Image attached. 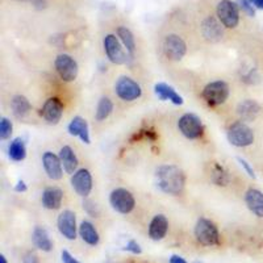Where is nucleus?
Masks as SVG:
<instances>
[{
  "instance_id": "obj_1",
  "label": "nucleus",
  "mask_w": 263,
  "mask_h": 263,
  "mask_svg": "<svg viewBox=\"0 0 263 263\" xmlns=\"http://www.w3.org/2000/svg\"><path fill=\"white\" fill-rule=\"evenodd\" d=\"M157 183L161 191L168 195H179L185 184V175L175 164H162L157 168Z\"/></svg>"
},
{
  "instance_id": "obj_2",
  "label": "nucleus",
  "mask_w": 263,
  "mask_h": 263,
  "mask_svg": "<svg viewBox=\"0 0 263 263\" xmlns=\"http://www.w3.org/2000/svg\"><path fill=\"white\" fill-rule=\"evenodd\" d=\"M195 237L201 245L215 246L220 243V234L215 224L208 218H199L195 225Z\"/></svg>"
},
{
  "instance_id": "obj_3",
  "label": "nucleus",
  "mask_w": 263,
  "mask_h": 263,
  "mask_svg": "<svg viewBox=\"0 0 263 263\" xmlns=\"http://www.w3.org/2000/svg\"><path fill=\"white\" fill-rule=\"evenodd\" d=\"M228 140L233 146L246 147L254 142V133L243 121H237L232 124L228 130Z\"/></svg>"
},
{
  "instance_id": "obj_4",
  "label": "nucleus",
  "mask_w": 263,
  "mask_h": 263,
  "mask_svg": "<svg viewBox=\"0 0 263 263\" xmlns=\"http://www.w3.org/2000/svg\"><path fill=\"white\" fill-rule=\"evenodd\" d=\"M201 96L211 105L224 104L229 98V86L224 81L211 82L204 87Z\"/></svg>"
},
{
  "instance_id": "obj_5",
  "label": "nucleus",
  "mask_w": 263,
  "mask_h": 263,
  "mask_svg": "<svg viewBox=\"0 0 263 263\" xmlns=\"http://www.w3.org/2000/svg\"><path fill=\"white\" fill-rule=\"evenodd\" d=\"M217 17L225 28L233 29L239 23V12L237 3L232 0H221L217 4Z\"/></svg>"
},
{
  "instance_id": "obj_6",
  "label": "nucleus",
  "mask_w": 263,
  "mask_h": 263,
  "mask_svg": "<svg viewBox=\"0 0 263 263\" xmlns=\"http://www.w3.org/2000/svg\"><path fill=\"white\" fill-rule=\"evenodd\" d=\"M109 203H111L112 208L117 211L119 213L123 215H128L132 211L135 210L136 200L133 195L125 189H116L111 192L109 196Z\"/></svg>"
},
{
  "instance_id": "obj_7",
  "label": "nucleus",
  "mask_w": 263,
  "mask_h": 263,
  "mask_svg": "<svg viewBox=\"0 0 263 263\" xmlns=\"http://www.w3.org/2000/svg\"><path fill=\"white\" fill-rule=\"evenodd\" d=\"M178 128L182 132V135L184 137L190 138V140H195L199 138L203 135L204 126L201 120L194 114H185L178 121Z\"/></svg>"
},
{
  "instance_id": "obj_8",
  "label": "nucleus",
  "mask_w": 263,
  "mask_h": 263,
  "mask_svg": "<svg viewBox=\"0 0 263 263\" xmlns=\"http://www.w3.org/2000/svg\"><path fill=\"white\" fill-rule=\"evenodd\" d=\"M55 70L65 82H74L78 77V63L69 54H60L55 58Z\"/></svg>"
},
{
  "instance_id": "obj_9",
  "label": "nucleus",
  "mask_w": 263,
  "mask_h": 263,
  "mask_svg": "<svg viewBox=\"0 0 263 263\" xmlns=\"http://www.w3.org/2000/svg\"><path fill=\"white\" fill-rule=\"evenodd\" d=\"M115 91H116L117 96L124 102H133V100L140 98L141 93H142L140 84L129 77L119 78V81L116 82V86H115Z\"/></svg>"
},
{
  "instance_id": "obj_10",
  "label": "nucleus",
  "mask_w": 263,
  "mask_h": 263,
  "mask_svg": "<svg viewBox=\"0 0 263 263\" xmlns=\"http://www.w3.org/2000/svg\"><path fill=\"white\" fill-rule=\"evenodd\" d=\"M187 51V45L178 34H168L163 41V53L171 61H180Z\"/></svg>"
},
{
  "instance_id": "obj_11",
  "label": "nucleus",
  "mask_w": 263,
  "mask_h": 263,
  "mask_svg": "<svg viewBox=\"0 0 263 263\" xmlns=\"http://www.w3.org/2000/svg\"><path fill=\"white\" fill-rule=\"evenodd\" d=\"M104 50L108 60L115 65H123L126 62V54L121 48V44L115 34H108L104 39Z\"/></svg>"
},
{
  "instance_id": "obj_12",
  "label": "nucleus",
  "mask_w": 263,
  "mask_h": 263,
  "mask_svg": "<svg viewBox=\"0 0 263 263\" xmlns=\"http://www.w3.org/2000/svg\"><path fill=\"white\" fill-rule=\"evenodd\" d=\"M71 185L79 196H88L92 190V177L87 168L75 171L71 177Z\"/></svg>"
},
{
  "instance_id": "obj_13",
  "label": "nucleus",
  "mask_w": 263,
  "mask_h": 263,
  "mask_svg": "<svg viewBox=\"0 0 263 263\" xmlns=\"http://www.w3.org/2000/svg\"><path fill=\"white\" fill-rule=\"evenodd\" d=\"M58 230L65 238L75 239L77 238V218L75 213L71 211H63L57 220Z\"/></svg>"
},
{
  "instance_id": "obj_14",
  "label": "nucleus",
  "mask_w": 263,
  "mask_h": 263,
  "mask_svg": "<svg viewBox=\"0 0 263 263\" xmlns=\"http://www.w3.org/2000/svg\"><path fill=\"white\" fill-rule=\"evenodd\" d=\"M42 163H44V168L45 173L48 174V177L53 180H60L62 178V162H61L60 157H57L54 153L46 152L42 156Z\"/></svg>"
},
{
  "instance_id": "obj_15",
  "label": "nucleus",
  "mask_w": 263,
  "mask_h": 263,
  "mask_svg": "<svg viewBox=\"0 0 263 263\" xmlns=\"http://www.w3.org/2000/svg\"><path fill=\"white\" fill-rule=\"evenodd\" d=\"M42 117L50 124H57L61 120L63 114V104L60 99L50 98L48 99L42 107Z\"/></svg>"
},
{
  "instance_id": "obj_16",
  "label": "nucleus",
  "mask_w": 263,
  "mask_h": 263,
  "mask_svg": "<svg viewBox=\"0 0 263 263\" xmlns=\"http://www.w3.org/2000/svg\"><path fill=\"white\" fill-rule=\"evenodd\" d=\"M168 230V221L166 216L157 215L153 217L152 222L149 225V237L154 241H159V239L164 238L167 234Z\"/></svg>"
},
{
  "instance_id": "obj_17",
  "label": "nucleus",
  "mask_w": 263,
  "mask_h": 263,
  "mask_svg": "<svg viewBox=\"0 0 263 263\" xmlns=\"http://www.w3.org/2000/svg\"><path fill=\"white\" fill-rule=\"evenodd\" d=\"M63 192L57 187H49L42 192V205L46 210H58L62 204Z\"/></svg>"
},
{
  "instance_id": "obj_18",
  "label": "nucleus",
  "mask_w": 263,
  "mask_h": 263,
  "mask_svg": "<svg viewBox=\"0 0 263 263\" xmlns=\"http://www.w3.org/2000/svg\"><path fill=\"white\" fill-rule=\"evenodd\" d=\"M245 201L249 210L258 217H263V192L250 189L245 195Z\"/></svg>"
},
{
  "instance_id": "obj_19",
  "label": "nucleus",
  "mask_w": 263,
  "mask_h": 263,
  "mask_svg": "<svg viewBox=\"0 0 263 263\" xmlns=\"http://www.w3.org/2000/svg\"><path fill=\"white\" fill-rule=\"evenodd\" d=\"M259 111V104L255 100H250V99L241 102L237 107V114H238L242 121H253V120H255Z\"/></svg>"
},
{
  "instance_id": "obj_20",
  "label": "nucleus",
  "mask_w": 263,
  "mask_h": 263,
  "mask_svg": "<svg viewBox=\"0 0 263 263\" xmlns=\"http://www.w3.org/2000/svg\"><path fill=\"white\" fill-rule=\"evenodd\" d=\"M69 132L71 136H77L81 138L84 144H90V132H88V124L81 116H77L71 120L69 125Z\"/></svg>"
},
{
  "instance_id": "obj_21",
  "label": "nucleus",
  "mask_w": 263,
  "mask_h": 263,
  "mask_svg": "<svg viewBox=\"0 0 263 263\" xmlns=\"http://www.w3.org/2000/svg\"><path fill=\"white\" fill-rule=\"evenodd\" d=\"M60 159L62 162L63 170L67 174H74L78 167V158L75 156L74 150L70 146H63L60 152Z\"/></svg>"
},
{
  "instance_id": "obj_22",
  "label": "nucleus",
  "mask_w": 263,
  "mask_h": 263,
  "mask_svg": "<svg viewBox=\"0 0 263 263\" xmlns=\"http://www.w3.org/2000/svg\"><path fill=\"white\" fill-rule=\"evenodd\" d=\"M201 29H203V36L210 41H218L222 36L221 27L215 17H206L203 21Z\"/></svg>"
},
{
  "instance_id": "obj_23",
  "label": "nucleus",
  "mask_w": 263,
  "mask_h": 263,
  "mask_svg": "<svg viewBox=\"0 0 263 263\" xmlns=\"http://www.w3.org/2000/svg\"><path fill=\"white\" fill-rule=\"evenodd\" d=\"M32 241L33 245L42 251H50L51 249H53V242H51V239L49 238L48 232L41 227L34 228L32 234Z\"/></svg>"
},
{
  "instance_id": "obj_24",
  "label": "nucleus",
  "mask_w": 263,
  "mask_h": 263,
  "mask_svg": "<svg viewBox=\"0 0 263 263\" xmlns=\"http://www.w3.org/2000/svg\"><path fill=\"white\" fill-rule=\"evenodd\" d=\"M154 90H156L157 96H158L161 100H170V102H173L174 104L177 105L183 104L182 96H180L179 93H177V91L174 90L173 87L167 86V84L164 83H158L156 84Z\"/></svg>"
},
{
  "instance_id": "obj_25",
  "label": "nucleus",
  "mask_w": 263,
  "mask_h": 263,
  "mask_svg": "<svg viewBox=\"0 0 263 263\" xmlns=\"http://www.w3.org/2000/svg\"><path fill=\"white\" fill-rule=\"evenodd\" d=\"M11 108H12V112L16 117H24L29 114L32 105L25 96L16 95L11 100Z\"/></svg>"
},
{
  "instance_id": "obj_26",
  "label": "nucleus",
  "mask_w": 263,
  "mask_h": 263,
  "mask_svg": "<svg viewBox=\"0 0 263 263\" xmlns=\"http://www.w3.org/2000/svg\"><path fill=\"white\" fill-rule=\"evenodd\" d=\"M79 234L84 242L91 246H95L99 243V233L90 221H83L79 227Z\"/></svg>"
},
{
  "instance_id": "obj_27",
  "label": "nucleus",
  "mask_w": 263,
  "mask_h": 263,
  "mask_svg": "<svg viewBox=\"0 0 263 263\" xmlns=\"http://www.w3.org/2000/svg\"><path fill=\"white\" fill-rule=\"evenodd\" d=\"M8 154L11 159L16 162H20L27 157V147H25L24 141L21 140L20 137L15 138V140L9 144L8 147Z\"/></svg>"
},
{
  "instance_id": "obj_28",
  "label": "nucleus",
  "mask_w": 263,
  "mask_h": 263,
  "mask_svg": "<svg viewBox=\"0 0 263 263\" xmlns=\"http://www.w3.org/2000/svg\"><path fill=\"white\" fill-rule=\"evenodd\" d=\"M117 36H119L120 41L123 42V45L125 46L126 51L129 54H135L136 41L135 37H133V33L126 27H119L117 28Z\"/></svg>"
},
{
  "instance_id": "obj_29",
  "label": "nucleus",
  "mask_w": 263,
  "mask_h": 263,
  "mask_svg": "<svg viewBox=\"0 0 263 263\" xmlns=\"http://www.w3.org/2000/svg\"><path fill=\"white\" fill-rule=\"evenodd\" d=\"M114 111V103L109 98H102L100 102H99L98 108H96V115L95 119L98 121H103V120L107 119L109 115Z\"/></svg>"
},
{
  "instance_id": "obj_30",
  "label": "nucleus",
  "mask_w": 263,
  "mask_h": 263,
  "mask_svg": "<svg viewBox=\"0 0 263 263\" xmlns=\"http://www.w3.org/2000/svg\"><path fill=\"white\" fill-rule=\"evenodd\" d=\"M212 180L217 185H227L228 183H229V177H228L227 171H225L221 166L215 164L212 171Z\"/></svg>"
},
{
  "instance_id": "obj_31",
  "label": "nucleus",
  "mask_w": 263,
  "mask_h": 263,
  "mask_svg": "<svg viewBox=\"0 0 263 263\" xmlns=\"http://www.w3.org/2000/svg\"><path fill=\"white\" fill-rule=\"evenodd\" d=\"M12 129V123L7 117H2V120H0V138L2 140H7V138L11 137Z\"/></svg>"
},
{
  "instance_id": "obj_32",
  "label": "nucleus",
  "mask_w": 263,
  "mask_h": 263,
  "mask_svg": "<svg viewBox=\"0 0 263 263\" xmlns=\"http://www.w3.org/2000/svg\"><path fill=\"white\" fill-rule=\"evenodd\" d=\"M237 6L242 9L243 12L248 13L249 16H254L255 11L253 8V4H251L250 0H237Z\"/></svg>"
},
{
  "instance_id": "obj_33",
  "label": "nucleus",
  "mask_w": 263,
  "mask_h": 263,
  "mask_svg": "<svg viewBox=\"0 0 263 263\" xmlns=\"http://www.w3.org/2000/svg\"><path fill=\"white\" fill-rule=\"evenodd\" d=\"M125 250L126 251H130V253H133V254H141V251H142V249H141V246L138 245L136 241H129L128 243H126L125 246Z\"/></svg>"
},
{
  "instance_id": "obj_34",
  "label": "nucleus",
  "mask_w": 263,
  "mask_h": 263,
  "mask_svg": "<svg viewBox=\"0 0 263 263\" xmlns=\"http://www.w3.org/2000/svg\"><path fill=\"white\" fill-rule=\"evenodd\" d=\"M23 263H40V260L36 253L28 251L27 254L24 255V258H23Z\"/></svg>"
},
{
  "instance_id": "obj_35",
  "label": "nucleus",
  "mask_w": 263,
  "mask_h": 263,
  "mask_svg": "<svg viewBox=\"0 0 263 263\" xmlns=\"http://www.w3.org/2000/svg\"><path fill=\"white\" fill-rule=\"evenodd\" d=\"M238 159V162H239V164H241V166H242L243 168H245V171L246 173H248V175L249 177H251V178H255V174H254V170H253V168H251V166L250 164L248 163V162L245 161V159H242V158H237Z\"/></svg>"
},
{
  "instance_id": "obj_36",
  "label": "nucleus",
  "mask_w": 263,
  "mask_h": 263,
  "mask_svg": "<svg viewBox=\"0 0 263 263\" xmlns=\"http://www.w3.org/2000/svg\"><path fill=\"white\" fill-rule=\"evenodd\" d=\"M62 260H63V263H81L75 259V258L70 254L69 251H66V250L62 251Z\"/></svg>"
},
{
  "instance_id": "obj_37",
  "label": "nucleus",
  "mask_w": 263,
  "mask_h": 263,
  "mask_svg": "<svg viewBox=\"0 0 263 263\" xmlns=\"http://www.w3.org/2000/svg\"><path fill=\"white\" fill-rule=\"evenodd\" d=\"M15 190L16 191H18V192H24V191H27V185H25V183L23 182V180H18L17 182V185H16L15 187Z\"/></svg>"
},
{
  "instance_id": "obj_38",
  "label": "nucleus",
  "mask_w": 263,
  "mask_h": 263,
  "mask_svg": "<svg viewBox=\"0 0 263 263\" xmlns=\"http://www.w3.org/2000/svg\"><path fill=\"white\" fill-rule=\"evenodd\" d=\"M170 263H187V262H185L182 257H179V255H171Z\"/></svg>"
},
{
  "instance_id": "obj_39",
  "label": "nucleus",
  "mask_w": 263,
  "mask_h": 263,
  "mask_svg": "<svg viewBox=\"0 0 263 263\" xmlns=\"http://www.w3.org/2000/svg\"><path fill=\"white\" fill-rule=\"evenodd\" d=\"M250 2H251V4L257 7V8L263 9V0H250Z\"/></svg>"
},
{
  "instance_id": "obj_40",
  "label": "nucleus",
  "mask_w": 263,
  "mask_h": 263,
  "mask_svg": "<svg viewBox=\"0 0 263 263\" xmlns=\"http://www.w3.org/2000/svg\"><path fill=\"white\" fill-rule=\"evenodd\" d=\"M0 263H7V259H6V257H4L3 254L0 255Z\"/></svg>"
},
{
  "instance_id": "obj_41",
  "label": "nucleus",
  "mask_w": 263,
  "mask_h": 263,
  "mask_svg": "<svg viewBox=\"0 0 263 263\" xmlns=\"http://www.w3.org/2000/svg\"><path fill=\"white\" fill-rule=\"evenodd\" d=\"M17 2H32V0H17Z\"/></svg>"
},
{
  "instance_id": "obj_42",
  "label": "nucleus",
  "mask_w": 263,
  "mask_h": 263,
  "mask_svg": "<svg viewBox=\"0 0 263 263\" xmlns=\"http://www.w3.org/2000/svg\"><path fill=\"white\" fill-rule=\"evenodd\" d=\"M195 263H201V262H195Z\"/></svg>"
}]
</instances>
